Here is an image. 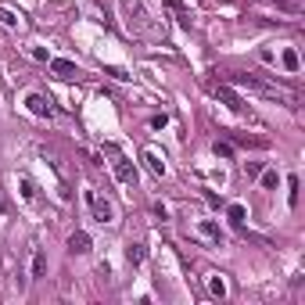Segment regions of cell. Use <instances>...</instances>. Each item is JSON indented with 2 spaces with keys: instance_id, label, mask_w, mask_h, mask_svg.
I'll return each instance as SVG.
<instances>
[{
  "instance_id": "obj_1",
  "label": "cell",
  "mask_w": 305,
  "mask_h": 305,
  "mask_svg": "<svg viewBox=\"0 0 305 305\" xmlns=\"http://www.w3.org/2000/svg\"><path fill=\"white\" fill-rule=\"evenodd\" d=\"M104 155L112 158L108 165H112V173H115V180H119V183H136V169H133V162L122 155L115 144H104Z\"/></svg>"
},
{
  "instance_id": "obj_2",
  "label": "cell",
  "mask_w": 305,
  "mask_h": 305,
  "mask_svg": "<svg viewBox=\"0 0 305 305\" xmlns=\"http://www.w3.org/2000/svg\"><path fill=\"white\" fill-rule=\"evenodd\" d=\"M86 205H90V212H94L97 223H115V208H112V201H108V197H101L97 190H86Z\"/></svg>"
},
{
  "instance_id": "obj_3",
  "label": "cell",
  "mask_w": 305,
  "mask_h": 305,
  "mask_svg": "<svg viewBox=\"0 0 305 305\" xmlns=\"http://www.w3.org/2000/svg\"><path fill=\"white\" fill-rule=\"evenodd\" d=\"M25 108L33 112L36 119H54V108H51V101L43 94H25Z\"/></svg>"
},
{
  "instance_id": "obj_4",
  "label": "cell",
  "mask_w": 305,
  "mask_h": 305,
  "mask_svg": "<svg viewBox=\"0 0 305 305\" xmlns=\"http://www.w3.org/2000/svg\"><path fill=\"white\" fill-rule=\"evenodd\" d=\"M216 97H219V101H223L230 112H237V115H244V112H248V108H244V101H241V97H237V94H234V90L226 86V83H219V86H216Z\"/></svg>"
},
{
  "instance_id": "obj_5",
  "label": "cell",
  "mask_w": 305,
  "mask_h": 305,
  "mask_svg": "<svg viewBox=\"0 0 305 305\" xmlns=\"http://www.w3.org/2000/svg\"><path fill=\"white\" fill-rule=\"evenodd\" d=\"M197 237H205L208 244H223V230L212 219H197Z\"/></svg>"
},
{
  "instance_id": "obj_6",
  "label": "cell",
  "mask_w": 305,
  "mask_h": 305,
  "mask_svg": "<svg viewBox=\"0 0 305 305\" xmlns=\"http://www.w3.org/2000/svg\"><path fill=\"white\" fill-rule=\"evenodd\" d=\"M51 72L58 79H75V75H79V68H75L72 61H65V58H51Z\"/></svg>"
},
{
  "instance_id": "obj_7",
  "label": "cell",
  "mask_w": 305,
  "mask_h": 305,
  "mask_svg": "<svg viewBox=\"0 0 305 305\" xmlns=\"http://www.w3.org/2000/svg\"><path fill=\"white\" fill-rule=\"evenodd\" d=\"M68 251H75V255H86V251H90V234L75 230V234L68 237Z\"/></svg>"
},
{
  "instance_id": "obj_8",
  "label": "cell",
  "mask_w": 305,
  "mask_h": 305,
  "mask_svg": "<svg viewBox=\"0 0 305 305\" xmlns=\"http://www.w3.org/2000/svg\"><path fill=\"white\" fill-rule=\"evenodd\" d=\"M144 162H147V169L155 176H165V158L158 155V151H144Z\"/></svg>"
},
{
  "instance_id": "obj_9",
  "label": "cell",
  "mask_w": 305,
  "mask_h": 305,
  "mask_svg": "<svg viewBox=\"0 0 305 305\" xmlns=\"http://www.w3.org/2000/svg\"><path fill=\"white\" fill-rule=\"evenodd\" d=\"M226 219H230L234 226H244V223H248V208H244L241 201H234L230 208H226Z\"/></svg>"
},
{
  "instance_id": "obj_10",
  "label": "cell",
  "mask_w": 305,
  "mask_h": 305,
  "mask_svg": "<svg viewBox=\"0 0 305 305\" xmlns=\"http://www.w3.org/2000/svg\"><path fill=\"white\" fill-rule=\"evenodd\" d=\"M280 61H284V68H287V72H291V75H295V72L302 68V58H298V51H295V47H284V54H280Z\"/></svg>"
},
{
  "instance_id": "obj_11",
  "label": "cell",
  "mask_w": 305,
  "mask_h": 305,
  "mask_svg": "<svg viewBox=\"0 0 305 305\" xmlns=\"http://www.w3.org/2000/svg\"><path fill=\"white\" fill-rule=\"evenodd\" d=\"M144 255H147V251H144V244H126V262H129V266H140V262H144Z\"/></svg>"
},
{
  "instance_id": "obj_12",
  "label": "cell",
  "mask_w": 305,
  "mask_h": 305,
  "mask_svg": "<svg viewBox=\"0 0 305 305\" xmlns=\"http://www.w3.org/2000/svg\"><path fill=\"white\" fill-rule=\"evenodd\" d=\"M43 277H47V255L36 251L33 255V280H43Z\"/></svg>"
},
{
  "instance_id": "obj_13",
  "label": "cell",
  "mask_w": 305,
  "mask_h": 305,
  "mask_svg": "<svg viewBox=\"0 0 305 305\" xmlns=\"http://www.w3.org/2000/svg\"><path fill=\"white\" fill-rule=\"evenodd\" d=\"M208 291H212V298H226V280L212 273V277H208Z\"/></svg>"
},
{
  "instance_id": "obj_14",
  "label": "cell",
  "mask_w": 305,
  "mask_h": 305,
  "mask_svg": "<svg viewBox=\"0 0 305 305\" xmlns=\"http://www.w3.org/2000/svg\"><path fill=\"white\" fill-rule=\"evenodd\" d=\"M0 25H7V29H18V14H14L11 7H0Z\"/></svg>"
},
{
  "instance_id": "obj_15",
  "label": "cell",
  "mask_w": 305,
  "mask_h": 305,
  "mask_svg": "<svg viewBox=\"0 0 305 305\" xmlns=\"http://www.w3.org/2000/svg\"><path fill=\"white\" fill-rule=\"evenodd\" d=\"M287 190H291V194H287V205H298V176H287Z\"/></svg>"
},
{
  "instance_id": "obj_16",
  "label": "cell",
  "mask_w": 305,
  "mask_h": 305,
  "mask_svg": "<svg viewBox=\"0 0 305 305\" xmlns=\"http://www.w3.org/2000/svg\"><path fill=\"white\" fill-rule=\"evenodd\" d=\"M18 187H22V197H29V201L36 197V183L29 180V176H22V180H18Z\"/></svg>"
},
{
  "instance_id": "obj_17",
  "label": "cell",
  "mask_w": 305,
  "mask_h": 305,
  "mask_svg": "<svg viewBox=\"0 0 305 305\" xmlns=\"http://www.w3.org/2000/svg\"><path fill=\"white\" fill-rule=\"evenodd\" d=\"M277 7L287 14H302V0H277Z\"/></svg>"
},
{
  "instance_id": "obj_18",
  "label": "cell",
  "mask_w": 305,
  "mask_h": 305,
  "mask_svg": "<svg viewBox=\"0 0 305 305\" xmlns=\"http://www.w3.org/2000/svg\"><path fill=\"white\" fill-rule=\"evenodd\" d=\"M277 183H280V176L273 173V169H269V173H262V187H266V190H277Z\"/></svg>"
},
{
  "instance_id": "obj_19",
  "label": "cell",
  "mask_w": 305,
  "mask_h": 305,
  "mask_svg": "<svg viewBox=\"0 0 305 305\" xmlns=\"http://www.w3.org/2000/svg\"><path fill=\"white\" fill-rule=\"evenodd\" d=\"M212 151H216L219 158H230V155H234V151H230V144H219V140H216V147H212Z\"/></svg>"
},
{
  "instance_id": "obj_20",
  "label": "cell",
  "mask_w": 305,
  "mask_h": 305,
  "mask_svg": "<svg viewBox=\"0 0 305 305\" xmlns=\"http://www.w3.org/2000/svg\"><path fill=\"white\" fill-rule=\"evenodd\" d=\"M165 122H169V119H165V115H155V119H151V129H162Z\"/></svg>"
},
{
  "instance_id": "obj_21",
  "label": "cell",
  "mask_w": 305,
  "mask_h": 305,
  "mask_svg": "<svg viewBox=\"0 0 305 305\" xmlns=\"http://www.w3.org/2000/svg\"><path fill=\"white\" fill-rule=\"evenodd\" d=\"M258 58H262L266 65H273V61H277V54H273V51H258Z\"/></svg>"
},
{
  "instance_id": "obj_22",
  "label": "cell",
  "mask_w": 305,
  "mask_h": 305,
  "mask_svg": "<svg viewBox=\"0 0 305 305\" xmlns=\"http://www.w3.org/2000/svg\"><path fill=\"white\" fill-rule=\"evenodd\" d=\"M29 54H33L36 61H51V58H47V51H40V47H33V51H29Z\"/></svg>"
}]
</instances>
